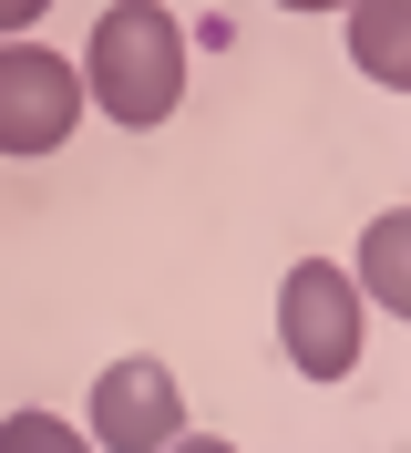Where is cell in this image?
I'll return each mask as SVG.
<instances>
[{
  "label": "cell",
  "mask_w": 411,
  "mask_h": 453,
  "mask_svg": "<svg viewBox=\"0 0 411 453\" xmlns=\"http://www.w3.org/2000/svg\"><path fill=\"white\" fill-rule=\"evenodd\" d=\"M82 93L113 124H164L186 104V21L164 0H113L82 42Z\"/></svg>",
  "instance_id": "1"
},
{
  "label": "cell",
  "mask_w": 411,
  "mask_h": 453,
  "mask_svg": "<svg viewBox=\"0 0 411 453\" xmlns=\"http://www.w3.org/2000/svg\"><path fill=\"white\" fill-rule=\"evenodd\" d=\"M360 310H370L360 268L299 257V268H288V288H278V340H288V371H299V381H350V371H360Z\"/></svg>",
  "instance_id": "2"
},
{
  "label": "cell",
  "mask_w": 411,
  "mask_h": 453,
  "mask_svg": "<svg viewBox=\"0 0 411 453\" xmlns=\"http://www.w3.org/2000/svg\"><path fill=\"white\" fill-rule=\"evenodd\" d=\"M82 73L62 52H42V42H0V155H52V144H72L82 124Z\"/></svg>",
  "instance_id": "3"
},
{
  "label": "cell",
  "mask_w": 411,
  "mask_h": 453,
  "mask_svg": "<svg viewBox=\"0 0 411 453\" xmlns=\"http://www.w3.org/2000/svg\"><path fill=\"white\" fill-rule=\"evenodd\" d=\"M186 433V392H175V371L164 361H113L103 381H93V443L103 453H155Z\"/></svg>",
  "instance_id": "4"
},
{
  "label": "cell",
  "mask_w": 411,
  "mask_h": 453,
  "mask_svg": "<svg viewBox=\"0 0 411 453\" xmlns=\"http://www.w3.org/2000/svg\"><path fill=\"white\" fill-rule=\"evenodd\" d=\"M350 62L381 93H411V0H350Z\"/></svg>",
  "instance_id": "5"
},
{
  "label": "cell",
  "mask_w": 411,
  "mask_h": 453,
  "mask_svg": "<svg viewBox=\"0 0 411 453\" xmlns=\"http://www.w3.org/2000/svg\"><path fill=\"white\" fill-rule=\"evenodd\" d=\"M360 288H370L391 319H411V206H381V217H370V237H360Z\"/></svg>",
  "instance_id": "6"
},
{
  "label": "cell",
  "mask_w": 411,
  "mask_h": 453,
  "mask_svg": "<svg viewBox=\"0 0 411 453\" xmlns=\"http://www.w3.org/2000/svg\"><path fill=\"white\" fill-rule=\"evenodd\" d=\"M82 433L72 423H52V412H11V423H0V453H72Z\"/></svg>",
  "instance_id": "7"
},
{
  "label": "cell",
  "mask_w": 411,
  "mask_h": 453,
  "mask_svg": "<svg viewBox=\"0 0 411 453\" xmlns=\"http://www.w3.org/2000/svg\"><path fill=\"white\" fill-rule=\"evenodd\" d=\"M42 11H52V0H0V42H11V31H31Z\"/></svg>",
  "instance_id": "8"
},
{
  "label": "cell",
  "mask_w": 411,
  "mask_h": 453,
  "mask_svg": "<svg viewBox=\"0 0 411 453\" xmlns=\"http://www.w3.org/2000/svg\"><path fill=\"white\" fill-rule=\"evenodd\" d=\"M278 11H350V0H278Z\"/></svg>",
  "instance_id": "9"
}]
</instances>
